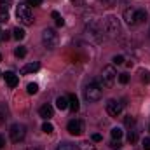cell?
Instances as JSON below:
<instances>
[{
  "mask_svg": "<svg viewBox=\"0 0 150 150\" xmlns=\"http://www.w3.org/2000/svg\"><path fill=\"white\" fill-rule=\"evenodd\" d=\"M115 80H117V72H115L113 65H107V67L103 68V72H101L100 82H98L100 87H101V89H103V87H113Z\"/></svg>",
  "mask_w": 150,
  "mask_h": 150,
  "instance_id": "cell-1",
  "label": "cell"
},
{
  "mask_svg": "<svg viewBox=\"0 0 150 150\" xmlns=\"http://www.w3.org/2000/svg\"><path fill=\"white\" fill-rule=\"evenodd\" d=\"M16 18H18L19 23H23L25 26H30V25H33V21H35L28 4H19V5H18V9H16Z\"/></svg>",
  "mask_w": 150,
  "mask_h": 150,
  "instance_id": "cell-2",
  "label": "cell"
},
{
  "mask_svg": "<svg viewBox=\"0 0 150 150\" xmlns=\"http://www.w3.org/2000/svg\"><path fill=\"white\" fill-rule=\"evenodd\" d=\"M86 33L94 42H101L103 40V28H101L100 21H96V19H93V21H89L86 25Z\"/></svg>",
  "mask_w": 150,
  "mask_h": 150,
  "instance_id": "cell-3",
  "label": "cell"
},
{
  "mask_svg": "<svg viewBox=\"0 0 150 150\" xmlns=\"http://www.w3.org/2000/svg\"><path fill=\"white\" fill-rule=\"evenodd\" d=\"M84 96H86L87 101H98V100H101V87H100V84L96 80H91L86 86V89H84Z\"/></svg>",
  "mask_w": 150,
  "mask_h": 150,
  "instance_id": "cell-4",
  "label": "cell"
},
{
  "mask_svg": "<svg viewBox=\"0 0 150 150\" xmlns=\"http://www.w3.org/2000/svg\"><path fill=\"white\" fill-rule=\"evenodd\" d=\"M9 136H11V142L12 143H19L25 140L26 136V126L21 124V122H16L9 127Z\"/></svg>",
  "mask_w": 150,
  "mask_h": 150,
  "instance_id": "cell-5",
  "label": "cell"
},
{
  "mask_svg": "<svg viewBox=\"0 0 150 150\" xmlns=\"http://www.w3.org/2000/svg\"><path fill=\"white\" fill-rule=\"evenodd\" d=\"M58 33H56V30H52V28H45L44 32H42V44H44V47L45 49H49V51H52L56 45H58Z\"/></svg>",
  "mask_w": 150,
  "mask_h": 150,
  "instance_id": "cell-6",
  "label": "cell"
},
{
  "mask_svg": "<svg viewBox=\"0 0 150 150\" xmlns=\"http://www.w3.org/2000/svg\"><path fill=\"white\" fill-rule=\"evenodd\" d=\"M105 30L112 35V37H117L120 33V25H119V19L115 16H107L105 18Z\"/></svg>",
  "mask_w": 150,
  "mask_h": 150,
  "instance_id": "cell-7",
  "label": "cell"
},
{
  "mask_svg": "<svg viewBox=\"0 0 150 150\" xmlns=\"http://www.w3.org/2000/svg\"><path fill=\"white\" fill-rule=\"evenodd\" d=\"M122 110H124V103H120L117 100H108L107 101V112H108V115L119 117L122 113Z\"/></svg>",
  "mask_w": 150,
  "mask_h": 150,
  "instance_id": "cell-8",
  "label": "cell"
},
{
  "mask_svg": "<svg viewBox=\"0 0 150 150\" xmlns=\"http://www.w3.org/2000/svg\"><path fill=\"white\" fill-rule=\"evenodd\" d=\"M67 129H68V133H70L72 136H80V134L84 133V124H82V120L74 119V120H70V122H68Z\"/></svg>",
  "mask_w": 150,
  "mask_h": 150,
  "instance_id": "cell-9",
  "label": "cell"
},
{
  "mask_svg": "<svg viewBox=\"0 0 150 150\" xmlns=\"http://www.w3.org/2000/svg\"><path fill=\"white\" fill-rule=\"evenodd\" d=\"M136 11H138V9H126V11H124V21H126L127 25H131V26L138 25V23H136Z\"/></svg>",
  "mask_w": 150,
  "mask_h": 150,
  "instance_id": "cell-10",
  "label": "cell"
},
{
  "mask_svg": "<svg viewBox=\"0 0 150 150\" xmlns=\"http://www.w3.org/2000/svg\"><path fill=\"white\" fill-rule=\"evenodd\" d=\"M4 79H5V82H7V86H9V87H16V86H18V82H19L18 75L14 74V72H5V74H4Z\"/></svg>",
  "mask_w": 150,
  "mask_h": 150,
  "instance_id": "cell-11",
  "label": "cell"
},
{
  "mask_svg": "<svg viewBox=\"0 0 150 150\" xmlns=\"http://www.w3.org/2000/svg\"><path fill=\"white\" fill-rule=\"evenodd\" d=\"M38 113H40V117H42V119L49 120V119L54 115V108H52L51 105H42V107H40V110H38Z\"/></svg>",
  "mask_w": 150,
  "mask_h": 150,
  "instance_id": "cell-12",
  "label": "cell"
},
{
  "mask_svg": "<svg viewBox=\"0 0 150 150\" xmlns=\"http://www.w3.org/2000/svg\"><path fill=\"white\" fill-rule=\"evenodd\" d=\"M40 70V63H28L21 68V74L26 75V74H33V72H38Z\"/></svg>",
  "mask_w": 150,
  "mask_h": 150,
  "instance_id": "cell-13",
  "label": "cell"
},
{
  "mask_svg": "<svg viewBox=\"0 0 150 150\" xmlns=\"http://www.w3.org/2000/svg\"><path fill=\"white\" fill-rule=\"evenodd\" d=\"M68 108H70L72 112H77V110L80 108V103H79V98H77L75 94H70V96H68Z\"/></svg>",
  "mask_w": 150,
  "mask_h": 150,
  "instance_id": "cell-14",
  "label": "cell"
},
{
  "mask_svg": "<svg viewBox=\"0 0 150 150\" xmlns=\"http://www.w3.org/2000/svg\"><path fill=\"white\" fill-rule=\"evenodd\" d=\"M56 107L59 110H67L68 108V98L67 96H58L56 98Z\"/></svg>",
  "mask_w": 150,
  "mask_h": 150,
  "instance_id": "cell-15",
  "label": "cell"
},
{
  "mask_svg": "<svg viewBox=\"0 0 150 150\" xmlns=\"http://www.w3.org/2000/svg\"><path fill=\"white\" fill-rule=\"evenodd\" d=\"M12 37L16 38V40H23V38H25V30L19 28V26L14 28V30H12Z\"/></svg>",
  "mask_w": 150,
  "mask_h": 150,
  "instance_id": "cell-16",
  "label": "cell"
},
{
  "mask_svg": "<svg viewBox=\"0 0 150 150\" xmlns=\"http://www.w3.org/2000/svg\"><path fill=\"white\" fill-rule=\"evenodd\" d=\"M127 142H129V143H136V142H138V131H136V129H131V131L127 133Z\"/></svg>",
  "mask_w": 150,
  "mask_h": 150,
  "instance_id": "cell-17",
  "label": "cell"
},
{
  "mask_svg": "<svg viewBox=\"0 0 150 150\" xmlns=\"http://www.w3.org/2000/svg\"><path fill=\"white\" fill-rule=\"evenodd\" d=\"M145 19H147V12H145V11H140V9H138V11H136V23L140 25V23H143Z\"/></svg>",
  "mask_w": 150,
  "mask_h": 150,
  "instance_id": "cell-18",
  "label": "cell"
},
{
  "mask_svg": "<svg viewBox=\"0 0 150 150\" xmlns=\"http://www.w3.org/2000/svg\"><path fill=\"white\" fill-rule=\"evenodd\" d=\"M14 56H16V58H25V56H26V49H25L23 45L16 47V49H14Z\"/></svg>",
  "mask_w": 150,
  "mask_h": 150,
  "instance_id": "cell-19",
  "label": "cell"
},
{
  "mask_svg": "<svg viewBox=\"0 0 150 150\" xmlns=\"http://www.w3.org/2000/svg\"><path fill=\"white\" fill-rule=\"evenodd\" d=\"M52 18H54V21H56V25H58V26H63V25H65V19L59 16V12L52 11Z\"/></svg>",
  "mask_w": 150,
  "mask_h": 150,
  "instance_id": "cell-20",
  "label": "cell"
},
{
  "mask_svg": "<svg viewBox=\"0 0 150 150\" xmlns=\"http://www.w3.org/2000/svg\"><path fill=\"white\" fill-rule=\"evenodd\" d=\"M7 21H9V12H7V9L0 7V23H7Z\"/></svg>",
  "mask_w": 150,
  "mask_h": 150,
  "instance_id": "cell-21",
  "label": "cell"
},
{
  "mask_svg": "<svg viewBox=\"0 0 150 150\" xmlns=\"http://www.w3.org/2000/svg\"><path fill=\"white\" fill-rule=\"evenodd\" d=\"M26 91H28V94H35L38 91V86L35 84V82H30L28 86H26Z\"/></svg>",
  "mask_w": 150,
  "mask_h": 150,
  "instance_id": "cell-22",
  "label": "cell"
},
{
  "mask_svg": "<svg viewBox=\"0 0 150 150\" xmlns=\"http://www.w3.org/2000/svg\"><path fill=\"white\" fill-rule=\"evenodd\" d=\"M110 134H112L113 140H120V138H122V131H120L119 127H113L112 131H110Z\"/></svg>",
  "mask_w": 150,
  "mask_h": 150,
  "instance_id": "cell-23",
  "label": "cell"
},
{
  "mask_svg": "<svg viewBox=\"0 0 150 150\" xmlns=\"http://www.w3.org/2000/svg\"><path fill=\"white\" fill-rule=\"evenodd\" d=\"M77 150H96V147L94 145H91L89 142H84V143H80L79 145V149Z\"/></svg>",
  "mask_w": 150,
  "mask_h": 150,
  "instance_id": "cell-24",
  "label": "cell"
},
{
  "mask_svg": "<svg viewBox=\"0 0 150 150\" xmlns=\"http://www.w3.org/2000/svg\"><path fill=\"white\" fill-rule=\"evenodd\" d=\"M56 150H77V149H75V145H72V143H61V145H58Z\"/></svg>",
  "mask_w": 150,
  "mask_h": 150,
  "instance_id": "cell-25",
  "label": "cell"
},
{
  "mask_svg": "<svg viewBox=\"0 0 150 150\" xmlns=\"http://www.w3.org/2000/svg\"><path fill=\"white\" fill-rule=\"evenodd\" d=\"M52 129H54L52 124H49V122H44V124H42V131H44V133L49 134V133H52Z\"/></svg>",
  "mask_w": 150,
  "mask_h": 150,
  "instance_id": "cell-26",
  "label": "cell"
},
{
  "mask_svg": "<svg viewBox=\"0 0 150 150\" xmlns=\"http://www.w3.org/2000/svg\"><path fill=\"white\" fill-rule=\"evenodd\" d=\"M142 82L150 84V72H147V70H143V72H142Z\"/></svg>",
  "mask_w": 150,
  "mask_h": 150,
  "instance_id": "cell-27",
  "label": "cell"
},
{
  "mask_svg": "<svg viewBox=\"0 0 150 150\" xmlns=\"http://www.w3.org/2000/svg\"><path fill=\"white\" fill-rule=\"evenodd\" d=\"M124 124H126L127 127H133V126H134V117H131V115H127V117L124 119Z\"/></svg>",
  "mask_w": 150,
  "mask_h": 150,
  "instance_id": "cell-28",
  "label": "cell"
},
{
  "mask_svg": "<svg viewBox=\"0 0 150 150\" xmlns=\"http://www.w3.org/2000/svg\"><path fill=\"white\" fill-rule=\"evenodd\" d=\"M120 147H122L120 140H112V142H110V149H113V150H119Z\"/></svg>",
  "mask_w": 150,
  "mask_h": 150,
  "instance_id": "cell-29",
  "label": "cell"
},
{
  "mask_svg": "<svg viewBox=\"0 0 150 150\" xmlns=\"http://www.w3.org/2000/svg\"><path fill=\"white\" fill-rule=\"evenodd\" d=\"M113 65H117V67H119V65H122V63H124V56H120V54H119V56H113Z\"/></svg>",
  "mask_w": 150,
  "mask_h": 150,
  "instance_id": "cell-30",
  "label": "cell"
},
{
  "mask_svg": "<svg viewBox=\"0 0 150 150\" xmlns=\"http://www.w3.org/2000/svg\"><path fill=\"white\" fill-rule=\"evenodd\" d=\"M119 82H120V84H127V82H129V75L127 74H120L119 75Z\"/></svg>",
  "mask_w": 150,
  "mask_h": 150,
  "instance_id": "cell-31",
  "label": "cell"
},
{
  "mask_svg": "<svg viewBox=\"0 0 150 150\" xmlns=\"http://www.w3.org/2000/svg\"><path fill=\"white\" fill-rule=\"evenodd\" d=\"M11 4H12V0H0V7H4V9L11 7Z\"/></svg>",
  "mask_w": 150,
  "mask_h": 150,
  "instance_id": "cell-32",
  "label": "cell"
},
{
  "mask_svg": "<svg viewBox=\"0 0 150 150\" xmlns=\"http://www.w3.org/2000/svg\"><path fill=\"white\" fill-rule=\"evenodd\" d=\"M42 4V0H28V5H33V7H37Z\"/></svg>",
  "mask_w": 150,
  "mask_h": 150,
  "instance_id": "cell-33",
  "label": "cell"
},
{
  "mask_svg": "<svg viewBox=\"0 0 150 150\" xmlns=\"http://www.w3.org/2000/svg\"><path fill=\"white\" fill-rule=\"evenodd\" d=\"M143 149L150 150V138H145V140H143Z\"/></svg>",
  "mask_w": 150,
  "mask_h": 150,
  "instance_id": "cell-34",
  "label": "cell"
},
{
  "mask_svg": "<svg viewBox=\"0 0 150 150\" xmlns=\"http://www.w3.org/2000/svg\"><path fill=\"white\" fill-rule=\"evenodd\" d=\"M0 38H2V40H9V38H11L9 32H2V33H0Z\"/></svg>",
  "mask_w": 150,
  "mask_h": 150,
  "instance_id": "cell-35",
  "label": "cell"
},
{
  "mask_svg": "<svg viewBox=\"0 0 150 150\" xmlns=\"http://www.w3.org/2000/svg\"><path fill=\"white\" fill-rule=\"evenodd\" d=\"M101 140H103V138H101V134H98V133H96V134H93V142H101Z\"/></svg>",
  "mask_w": 150,
  "mask_h": 150,
  "instance_id": "cell-36",
  "label": "cell"
},
{
  "mask_svg": "<svg viewBox=\"0 0 150 150\" xmlns=\"http://www.w3.org/2000/svg\"><path fill=\"white\" fill-rule=\"evenodd\" d=\"M4 145H5V140H4V138L0 136V149H4Z\"/></svg>",
  "mask_w": 150,
  "mask_h": 150,
  "instance_id": "cell-37",
  "label": "cell"
},
{
  "mask_svg": "<svg viewBox=\"0 0 150 150\" xmlns=\"http://www.w3.org/2000/svg\"><path fill=\"white\" fill-rule=\"evenodd\" d=\"M72 2H75V4H79V5H82V4H84V0H72Z\"/></svg>",
  "mask_w": 150,
  "mask_h": 150,
  "instance_id": "cell-38",
  "label": "cell"
},
{
  "mask_svg": "<svg viewBox=\"0 0 150 150\" xmlns=\"http://www.w3.org/2000/svg\"><path fill=\"white\" fill-rule=\"evenodd\" d=\"M26 150H40V149H37V147H32V149H26Z\"/></svg>",
  "mask_w": 150,
  "mask_h": 150,
  "instance_id": "cell-39",
  "label": "cell"
},
{
  "mask_svg": "<svg viewBox=\"0 0 150 150\" xmlns=\"http://www.w3.org/2000/svg\"><path fill=\"white\" fill-rule=\"evenodd\" d=\"M0 61H2V56H0Z\"/></svg>",
  "mask_w": 150,
  "mask_h": 150,
  "instance_id": "cell-40",
  "label": "cell"
},
{
  "mask_svg": "<svg viewBox=\"0 0 150 150\" xmlns=\"http://www.w3.org/2000/svg\"><path fill=\"white\" fill-rule=\"evenodd\" d=\"M0 33H2V32H0Z\"/></svg>",
  "mask_w": 150,
  "mask_h": 150,
  "instance_id": "cell-41",
  "label": "cell"
},
{
  "mask_svg": "<svg viewBox=\"0 0 150 150\" xmlns=\"http://www.w3.org/2000/svg\"><path fill=\"white\" fill-rule=\"evenodd\" d=\"M149 129H150V127H149Z\"/></svg>",
  "mask_w": 150,
  "mask_h": 150,
  "instance_id": "cell-42",
  "label": "cell"
}]
</instances>
